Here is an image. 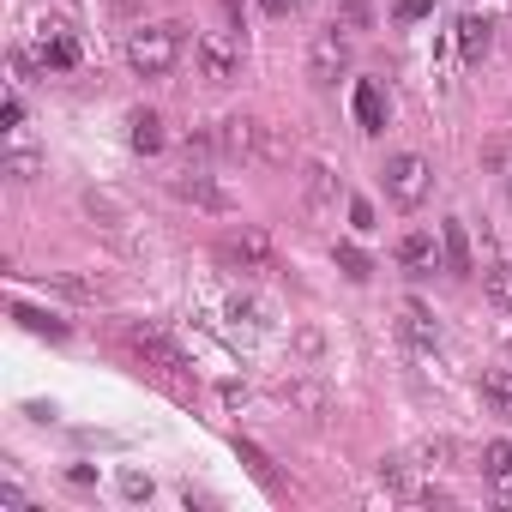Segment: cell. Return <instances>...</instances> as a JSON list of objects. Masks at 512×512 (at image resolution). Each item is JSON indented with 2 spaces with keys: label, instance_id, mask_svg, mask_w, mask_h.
Returning <instances> with one entry per match:
<instances>
[{
  "label": "cell",
  "instance_id": "e575fe53",
  "mask_svg": "<svg viewBox=\"0 0 512 512\" xmlns=\"http://www.w3.org/2000/svg\"><path fill=\"white\" fill-rule=\"evenodd\" d=\"M260 7H266V13H272V19H284V13H290V7H296V0H260Z\"/></svg>",
  "mask_w": 512,
  "mask_h": 512
},
{
  "label": "cell",
  "instance_id": "484cf974",
  "mask_svg": "<svg viewBox=\"0 0 512 512\" xmlns=\"http://www.w3.org/2000/svg\"><path fill=\"white\" fill-rule=\"evenodd\" d=\"M482 290H488V302H494V308H506V314H512V266H488V272H482Z\"/></svg>",
  "mask_w": 512,
  "mask_h": 512
},
{
  "label": "cell",
  "instance_id": "83f0119b",
  "mask_svg": "<svg viewBox=\"0 0 512 512\" xmlns=\"http://www.w3.org/2000/svg\"><path fill=\"white\" fill-rule=\"evenodd\" d=\"M428 13H434V0H392V19L398 25H422Z\"/></svg>",
  "mask_w": 512,
  "mask_h": 512
},
{
  "label": "cell",
  "instance_id": "9c48e42d",
  "mask_svg": "<svg viewBox=\"0 0 512 512\" xmlns=\"http://www.w3.org/2000/svg\"><path fill=\"white\" fill-rule=\"evenodd\" d=\"M440 253H446V272H452V278H470V272H476V260H470V229H464L458 217L440 223Z\"/></svg>",
  "mask_w": 512,
  "mask_h": 512
},
{
  "label": "cell",
  "instance_id": "d6986e66",
  "mask_svg": "<svg viewBox=\"0 0 512 512\" xmlns=\"http://www.w3.org/2000/svg\"><path fill=\"white\" fill-rule=\"evenodd\" d=\"M85 211L109 229V235H121L127 223H133V211H127V199H115V193H85Z\"/></svg>",
  "mask_w": 512,
  "mask_h": 512
},
{
  "label": "cell",
  "instance_id": "30bf717a",
  "mask_svg": "<svg viewBox=\"0 0 512 512\" xmlns=\"http://www.w3.org/2000/svg\"><path fill=\"white\" fill-rule=\"evenodd\" d=\"M488 49H494V19L464 13V19H458V55L476 67V61H488Z\"/></svg>",
  "mask_w": 512,
  "mask_h": 512
},
{
  "label": "cell",
  "instance_id": "7c38bea8",
  "mask_svg": "<svg viewBox=\"0 0 512 512\" xmlns=\"http://www.w3.org/2000/svg\"><path fill=\"white\" fill-rule=\"evenodd\" d=\"M217 151H229V157H253V151H260V121H247V115L217 121Z\"/></svg>",
  "mask_w": 512,
  "mask_h": 512
},
{
  "label": "cell",
  "instance_id": "d590c367",
  "mask_svg": "<svg viewBox=\"0 0 512 512\" xmlns=\"http://www.w3.org/2000/svg\"><path fill=\"white\" fill-rule=\"evenodd\" d=\"M223 13H229V19H235V25H241V0H223Z\"/></svg>",
  "mask_w": 512,
  "mask_h": 512
},
{
  "label": "cell",
  "instance_id": "d4e9b609",
  "mask_svg": "<svg viewBox=\"0 0 512 512\" xmlns=\"http://www.w3.org/2000/svg\"><path fill=\"white\" fill-rule=\"evenodd\" d=\"M49 290L73 296V302H97V296H103V278H73V272H61V278H49Z\"/></svg>",
  "mask_w": 512,
  "mask_h": 512
},
{
  "label": "cell",
  "instance_id": "8d00e7d4",
  "mask_svg": "<svg viewBox=\"0 0 512 512\" xmlns=\"http://www.w3.org/2000/svg\"><path fill=\"white\" fill-rule=\"evenodd\" d=\"M109 7H133V0H109Z\"/></svg>",
  "mask_w": 512,
  "mask_h": 512
},
{
  "label": "cell",
  "instance_id": "4dcf8cb0",
  "mask_svg": "<svg viewBox=\"0 0 512 512\" xmlns=\"http://www.w3.org/2000/svg\"><path fill=\"white\" fill-rule=\"evenodd\" d=\"M350 229H362V235H368V229H380V223H374V205H368V199H350Z\"/></svg>",
  "mask_w": 512,
  "mask_h": 512
},
{
  "label": "cell",
  "instance_id": "74e56055",
  "mask_svg": "<svg viewBox=\"0 0 512 512\" xmlns=\"http://www.w3.org/2000/svg\"><path fill=\"white\" fill-rule=\"evenodd\" d=\"M302 7H314V0H296V13H302Z\"/></svg>",
  "mask_w": 512,
  "mask_h": 512
},
{
  "label": "cell",
  "instance_id": "7a4b0ae2",
  "mask_svg": "<svg viewBox=\"0 0 512 512\" xmlns=\"http://www.w3.org/2000/svg\"><path fill=\"white\" fill-rule=\"evenodd\" d=\"M428 187H434L428 157H416V151H392V157L380 163V193H386V205L416 211V205L428 199Z\"/></svg>",
  "mask_w": 512,
  "mask_h": 512
},
{
  "label": "cell",
  "instance_id": "ac0fdd59",
  "mask_svg": "<svg viewBox=\"0 0 512 512\" xmlns=\"http://www.w3.org/2000/svg\"><path fill=\"white\" fill-rule=\"evenodd\" d=\"M37 61H43V67H55V73H67V67H79V43H73L67 31H43Z\"/></svg>",
  "mask_w": 512,
  "mask_h": 512
},
{
  "label": "cell",
  "instance_id": "f546056e",
  "mask_svg": "<svg viewBox=\"0 0 512 512\" xmlns=\"http://www.w3.org/2000/svg\"><path fill=\"white\" fill-rule=\"evenodd\" d=\"M0 127H7V133H19V127H25V97H19V91L0 103Z\"/></svg>",
  "mask_w": 512,
  "mask_h": 512
},
{
  "label": "cell",
  "instance_id": "ffe728a7",
  "mask_svg": "<svg viewBox=\"0 0 512 512\" xmlns=\"http://www.w3.org/2000/svg\"><path fill=\"white\" fill-rule=\"evenodd\" d=\"M404 332H410L422 350H434V344H440V320L428 314V302H416V296L404 302Z\"/></svg>",
  "mask_w": 512,
  "mask_h": 512
},
{
  "label": "cell",
  "instance_id": "5b68a950",
  "mask_svg": "<svg viewBox=\"0 0 512 512\" xmlns=\"http://www.w3.org/2000/svg\"><path fill=\"white\" fill-rule=\"evenodd\" d=\"M344 73H350V37L332 25V31H320V37L308 43V79H314L320 91H332Z\"/></svg>",
  "mask_w": 512,
  "mask_h": 512
},
{
  "label": "cell",
  "instance_id": "f1b7e54d",
  "mask_svg": "<svg viewBox=\"0 0 512 512\" xmlns=\"http://www.w3.org/2000/svg\"><path fill=\"white\" fill-rule=\"evenodd\" d=\"M235 452H241V458H247V464H253V476H260V482H266V488H272V458H266V452H260V446H253V440H235Z\"/></svg>",
  "mask_w": 512,
  "mask_h": 512
},
{
  "label": "cell",
  "instance_id": "9a60e30c",
  "mask_svg": "<svg viewBox=\"0 0 512 512\" xmlns=\"http://www.w3.org/2000/svg\"><path fill=\"white\" fill-rule=\"evenodd\" d=\"M482 482L512 500V440H488L482 446Z\"/></svg>",
  "mask_w": 512,
  "mask_h": 512
},
{
  "label": "cell",
  "instance_id": "5bb4252c",
  "mask_svg": "<svg viewBox=\"0 0 512 512\" xmlns=\"http://www.w3.org/2000/svg\"><path fill=\"white\" fill-rule=\"evenodd\" d=\"M278 398H284V404H296V410H302V416H314V422L332 410V392H326L320 380H284V386H278Z\"/></svg>",
  "mask_w": 512,
  "mask_h": 512
},
{
  "label": "cell",
  "instance_id": "d6a6232c",
  "mask_svg": "<svg viewBox=\"0 0 512 512\" xmlns=\"http://www.w3.org/2000/svg\"><path fill=\"white\" fill-rule=\"evenodd\" d=\"M380 482L386 488H404V458H380Z\"/></svg>",
  "mask_w": 512,
  "mask_h": 512
},
{
  "label": "cell",
  "instance_id": "e0dca14e",
  "mask_svg": "<svg viewBox=\"0 0 512 512\" xmlns=\"http://www.w3.org/2000/svg\"><path fill=\"white\" fill-rule=\"evenodd\" d=\"M476 392H482V404H488L500 422H512V374H506V368H488V374L476 380Z\"/></svg>",
  "mask_w": 512,
  "mask_h": 512
},
{
  "label": "cell",
  "instance_id": "603a6c76",
  "mask_svg": "<svg viewBox=\"0 0 512 512\" xmlns=\"http://www.w3.org/2000/svg\"><path fill=\"white\" fill-rule=\"evenodd\" d=\"M338 31H344V37L374 31V0H338Z\"/></svg>",
  "mask_w": 512,
  "mask_h": 512
},
{
  "label": "cell",
  "instance_id": "3957f363",
  "mask_svg": "<svg viewBox=\"0 0 512 512\" xmlns=\"http://www.w3.org/2000/svg\"><path fill=\"white\" fill-rule=\"evenodd\" d=\"M241 37H229V31H205L199 43H193V67H199V79L205 85H235L241 79Z\"/></svg>",
  "mask_w": 512,
  "mask_h": 512
},
{
  "label": "cell",
  "instance_id": "836d02e7",
  "mask_svg": "<svg viewBox=\"0 0 512 512\" xmlns=\"http://www.w3.org/2000/svg\"><path fill=\"white\" fill-rule=\"evenodd\" d=\"M0 512H25V494L7 482V488H0Z\"/></svg>",
  "mask_w": 512,
  "mask_h": 512
},
{
  "label": "cell",
  "instance_id": "52a82bcc",
  "mask_svg": "<svg viewBox=\"0 0 512 512\" xmlns=\"http://www.w3.org/2000/svg\"><path fill=\"white\" fill-rule=\"evenodd\" d=\"M223 260H235L241 272H278V247H272V235L266 229H241V235H229L223 241Z\"/></svg>",
  "mask_w": 512,
  "mask_h": 512
},
{
  "label": "cell",
  "instance_id": "8fae6325",
  "mask_svg": "<svg viewBox=\"0 0 512 512\" xmlns=\"http://www.w3.org/2000/svg\"><path fill=\"white\" fill-rule=\"evenodd\" d=\"M386 121H392L386 91H380L374 79H362V85H356V127H362V133H386Z\"/></svg>",
  "mask_w": 512,
  "mask_h": 512
},
{
  "label": "cell",
  "instance_id": "cb8c5ba5",
  "mask_svg": "<svg viewBox=\"0 0 512 512\" xmlns=\"http://www.w3.org/2000/svg\"><path fill=\"white\" fill-rule=\"evenodd\" d=\"M253 157H266V163H290L296 157V139L284 133V127H260V151Z\"/></svg>",
  "mask_w": 512,
  "mask_h": 512
},
{
  "label": "cell",
  "instance_id": "ba28073f",
  "mask_svg": "<svg viewBox=\"0 0 512 512\" xmlns=\"http://www.w3.org/2000/svg\"><path fill=\"white\" fill-rule=\"evenodd\" d=\"M302 205H308L314 217H332V211L344 205V181H338L332 163H302Z\"/></svg>",
  "mask_w": 512,
  "mask_h": 512
},
{
  "label": "cell",
  "instance_id": "44dd1931",
  "mask_svg": "<svg viewBox=\"0 0 512 512\" xmlns=\"http://www.w3.org/2000/svg\"><path fill=\"white\" fill-rule=\"evenodd\" d=\"M398 266H410V272H434V266H440V260H434V235H422V229L404 235V241H398Z\"/></svg>",
  "mask_w": 512,
  "mask_h": 512
},
{
  "label": "cell",
  "instance_id": "4316f807",
  "mask_svg": "<svg viewBox=\"0 0 512 512\" xmlns=\"http://www.w3.org/2000/svg\"><path fill=\"white\" fill-rule=\"evenodd\" d=\"M7 175H13V181H37V175H43V157L25 151V145H13V151H7Z\"/></svg>",
  "mask_w": 512,
  "mask_h": 512
},
{
  "label": "cell",
  "instance_id": "2e32d148",
  "mask_svg": "<svg viewBox=\"0 0 512 512\" xmlns=\"http://www.w3.org/2000/svg\"><path fill=\"white\" fill-rule=\"evenodd\" d=\"M13 320H19L25 332H37V338H49V344H67V338H73V326H67V320H55V314H43V308H31V302H13Z\"/></svg>",
  "mask_w": 512,
  "mask_h": 512
},
{
  "label": "cell",
  "instance_id": "4fadbf2b",
  "mask_svg": "<svg viewBox=\"0 0 512 512\" xmlns=\"http://www.w3.org/2000/svg\"><path fill=\"white\" fill-rule=\"evenodd\" d=\"M127 145H133L139 157H157V151H163V115H157V109H133V115H127Z\"/></svg>",
  "mask_w": 512,
  "mask_h": 512
},
{
  "label": "cell",
  "instance_id": "8992f818",
  "mask_svg": "<svg viewBox=\"0 0 512 512\" xmlns=\"http://www.w3.org/2000/svg\"><path fill=\"white\" fill-rule=\"evenodd\" d=\"M169 193H175L181 205H199V211H235V193H229L217 175H205V169H181V175H169Z\"/></svg>",
  "mask_w": 512,
  "mask_h": 512
},
{
  "label": "cell",
  "instance_id": "277c9868",
  "mask_svg": "<svg viewBox=\"0 0 512 512\" xmlns=\"http://www.w3.org/2000/svg\"><path fill=\"white\" fill-rule=\"evenodd\" d=\"M121 338H127V350H133L145 368H157V374H187V356L175 350L169 332H157V326H145V320H127Z\"/></svg>",
  "mask_w": 512,
  "mask_h": 512
},
{
  "label": "cell",
  "instance_id": "1f68e13d",
  "mask_svg": "<svg viewBox=\"0 0 512 512\" xmlns=\"http://www.w3.org/2000/svg\"><path fill=\"white\" fill-rule=\"evenodd\" d=\"M121 494H127V500H151V476L127 470V476H121Z\"/></svg>",
  "mask_w": 512,
  "mask_h": 512
},
{
  "label": "cell",
  "instance_id": "7402d4cb",
  "mask_svg": "<svg viewBox=\"0 0 512 512\" xmlns=\"http://www.w3.org/2000/svg\"><path fill=\"white\" fill-rule=\"evenodd\" d=\"M332 260H338V272H344L350 284H368V278H374V260H368L356 241H338V247H332Z\"/></svg>",
  "mask_w": 512,
  "mask_h": 512
},
{
  "label": "cell",
  "instance_id": "6da1fadb",
  "mask_svg": "<svg viewBox=\"0 0 512 512\" xmlns=\"http://www.w3.org/2000/svg\"><path fill=\"white\" fill-rule=\"evenodd\" d=\"M181 49H187V25H175V19L139 25V31L127 37V67H133L139 79H163V73H175Z\"/></svg>",
  "mask_w": 512,
  "mask_h": 512
}]
</instances>
